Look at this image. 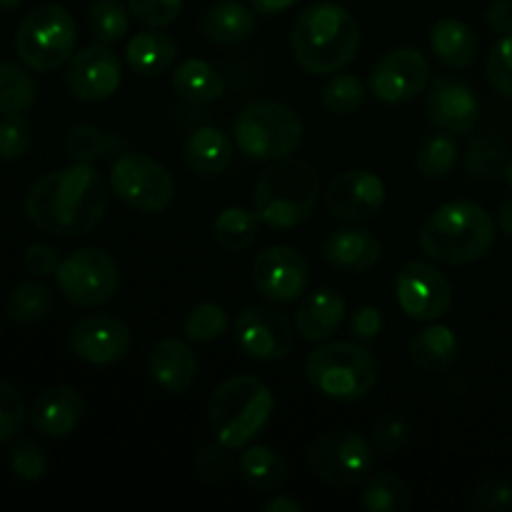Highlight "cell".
Masks as SVG:
<instances>
[{"label": "cell", "instance_id": "obj_1", "mask_svg": "<svg viewBox=\"0 0 512 512\" xmlns=\"http://www.w3.org/2000/svg\"><path fill=\"white\" fill-rule=\"evenodd\" d=\"M108 208V183L90 163L50 170L30 185L25 215L38 230L60 238L85 235L103 220Z\"/></svg>", "mask_w": 512, "mask_h": 512}, {"label": "cell", "instance_id": "obj_2", "mask_svg": "<svg viewBox=\"0 0 512 512\" xmlns=\"http://www.w3.org/2000/svg\"><path fill=\"white\" fill-rule=\"evenodd\" d=\"M498 223L473 200H450L420 225L418 245L440 265H470L493 250Z\"/></svg>", "mask_w": 512, "mask_h": 512}, {"label": "cell", "instance_id": "obj_3", "mask_svg": "<svg viewBox=\"0 0 512 512\" xmlns=\"http://www.w3.org/2000/svg\"><path fill=\"white\" fill-rule=\"evenodd\" d=\"M290 45L305 73L333 75L358 55L360 25L343 5L315 3L295 20Z\"/></svg>", "mask_w": 512, "mask_h": 512}, {"label": "cell", "instance_id": "obj_4", "mask_svg": "<svg viewBox=\"0 0 512 512\" xmlns=\"http://www.w3.org/2000/svg\"><path fill=\"white\" fill-rule=\"evenodd\" d=\"M275 410L273 390L255 375L223 380L208 400V425L220 445L240 450L253 443Z\"/></svg>", "mask_w": 512, "mask_h": 512}, {"label": "cell", "instance_id": "obj_5", "mask_svg": "<svg viewBox=\"0 0 512 512\" xmlns=\"http://www.w3.org/2000/svg\"><path fill=\"white\" fill-rule=\"evenodd\" d=\"M320 200V175L308 160H273L255 185V213L268 228L293 230L315 213Z\"/></svg>", "mask_w": 512, "mask_h": 512}, {"label": "cell", "instance_id": "obj_6", "mask_svg": "<svg viewBox=\"0 0 512 512\" xmlns=\"http://www.w3.org/2000/svg\"><path fill=\"white\" fill-rule=\"evenodd\" d=\"M378 358L363 343L333 340L318 345L305 360V378L320 395L338 403L365 400L378 385Z\"/></svg>", "mask_w": 512, "mask_h": 512}, {"label": "cell", "instance_id": "obj_7", "mask_svg": "<svg viewBox=\"0 0 512 512\" xmlns=\"http://www.w3.org/2000/svg\"><path fill=\"white\" fill-rule=\"evenodd\" d=\"M240 153L255 160L290 158L303 143V120L293 108L275 100H253L238 113L233 125Z\"/></svg>", "mask_w": 512, "mask_h": 512}, {"label": "cell", "instance_id": "obj_8", "mask_svg": "<svg viewBox=\"0 0 512 512\" xmlns=\"http://www.w3.org/2000/svg\"><path fill=\"white\" fill-rule=\"evenodd\" d=\"M78 28L68 8L43 3L25 13L15 30V53L33 73H53L75 53Z\"/></svg>", "mask_w": 512, "mask_h": 512}, {"label": "cell", "instance_id": "obj_9", "mask_svg": "<svg viewBox=\"0 0 512 512\" xmlns=\"http://www.w3.org/2000/svg\"><path fill=\"white\" fill-rule=\"evenodd\" d=\"M55 280L70 305L100 308L118 293L120 270L113 255L103 248H80L60 260Z\"/></svg>", "mask_w": 512, "mask_h": 512}, {"label": "cell", "instance_id": "obj_10", "mask_svg": "<svg viewBox=\"0 0 512 512\" xmlns=\"http://www.w3.org/2000/svg\"><path fill=\"white\" fill-rule=\"evenodd\" d=\"M308 465L323 483L353 488L375 470V448L353 430H330L310 443Z\"/></svg>", "mask_w": 512, "mask_h": 512}, {"label": "cell", "instance_id": "obj_11", "mask_svg": "<svg viewBox=\"0 0 512 512\" xmlns=\"http://www.w3.org/2000/svg\"><path fill=\"white\" fill-rule=\"evenodd\" d=\"M115 198L138 213H163L175 198V180L160 160L145 153H123L110 170Z\"/></svg>", "mask_w": 512, "mask_h": 512}, {"label": "cell", "instance_id": "obj_12", "mask_svg": "<svg viewBox=\"0 0 512 512\" xmlns=\"http://www.w3.org/2000/svg\"><path fill=\"white\" fill-rule=\"evenodd\" d=\"M295 323L270 305H248L235 320V343L258 363H278L295 348Z\"/></svg>", "mask_w": 512, "mask_h": 512}, {"label": "cell", "instance_id": "obj_13", "mask_svg": "<svg viewBox=\"0 0 512 512\" xmlns=\"http://www.w3.org/2000/svg\"><path fill=\"white\" fill-rule=\"evenodd\" d=\"M395 300L415 323H438L453 305V285L435 265L410 260L398 270Z\"/></svg>", "mask_w": 512, "mask_h": 512}, {"label": "cell", "instance_id": "obj_14", "mask_svg": "<svg viewBox=\"0 0 512 512\" xmlns=\"http://www.w3.org/2000/svg\"><path fill=\"white\" fill-rule=\"evenodd\" d=\"M253 285L270 303H298L310 288L308 260L293 245H270L255 258Z\"/></svg>", "mask_w": 512, "mask_h": 512}, {"label": "cell", "instance_id": "obj_15", "mask_svg": "<svg viewBox=\"0 0 512 512\" xmlns=\"http://www.w3.org/2000/svg\"><path fill=\"white\" fill-rule=\"evenodd\" d=\"M428 83L430 63L415 48L390 50L370 70V93L388 105L410 103L425 93Z\"/></svg>", "mask_w": 512, "mask_h": 512}, {"label": "cell", "instance_id": "obj_16", "mask_svg": "<svg viewBox=\"0 0 512 512\" xmlns=\"http://www.w3.org/2000/svg\"><path fill=\"white\" fill-rule=\"evenodd\" d=\"M120 80H123V63L110 50V45L103 43L88 45L75 53L63 73L68 93L83 103H100L110 98L120 88Z\"/></svg>", "mask_w": 512, "mask_h": 512}, {"label": "cell", "instance_id": "obj_17", "mask_svg": "<svg viewBox=\"0 0 512 512\" xmlns=\"http://www.w3.org/2000/svg\"><path fill=\"white\" fill-rule=\"evenodd\" d=\"M70 350L90 365H115L133 348L130 328L115 315H85L70 328Z\"/></svg>", "mask_w": 512, "mask_h": 512}, {"label": "cell", "instance_id": "obj_18", "mask_svg": "<svg viewBox=\"0 0 512 512\" xmlns=\"http://www.w3.org/2000/svg\"><path fill=\"white\" fill-rule=\"evenodd\" d=\"M385 205V183L370 170H348L333 178L325 190V208L335 220L363 223Z\"/></svg>", "mask_w": 512, "mask_h": 512}, {"label": "cell", "instance_id": "obj_19", "mask_svg": "<svg viewBox=\"0 0 512 512\" xmlns=\"http://www.w3.org/2000/svg\"><path fill=\"white\" fill-rule=\"evenodd\" d=\"M428 120L443 133H473L480 123V100L468 83L458 78H438L425 98Z\"/></svg>", "mask_w": 512, "mask_h": 512}, {"label": "cell", "instance_id": "obj_20", "mask_svg": "<svg viewBox=\"0 0 512 512\" xmlns=\"http://www.w3.org/2000/svg\"><path fill=\"white\" fill-rule=\"evenodd\" d=\"M83 418L85 398L70 385H53L43 390L28 410L33 430L45 438H68Z\"/></svg>", "mask_w": 512, "mask_h": 512}, {"label": "cell", "instance_id": "obj_21", "mask_svg": "<svg viewBox=\"0 0 512 512\" xmlns=\"http://www.w3.org/2000/svg\"><path fill=\"white\" fill-rule=\"evenodd\" d=\"M150 380L168 395H185L198 380V355L185 340L163 338L148 353Z\"/></svg>", "mask_w": 512, "mask_h": 512}, {"label": "cell", "instance_id": "obj_22", "mask_svg": "<svg viewBox=\"0 0 512 512\" xmlns=\"http://www.w3.org/2000/svg\"><path fill=\"white\" fill-rule=\"evenodd\" d=\"M345 313H348V303H345L343 295L330 285H320V288L308 290L298 300L293 323L300 338L308 340V343H320V340H328L330 335L338 333Z\"/></svg>", "mask_w": 512, "mask_h": 512}, {"label": "cell", "instance_id": "obj_23", "mask_svg": "<svg viewBox=\"0 0 512 512\" xmlns=\"http://www.w3.org/2000/svg\"><path fill=\"white\" fill-rule=\"evenodd\" d=\"M325 263L330 268L348 275H363L378 265L383 255V243L378 235L365 228H343L330 233L320 248Z\"/></svg>", "mask_w": 512, "mask_h": 512}, {"label": "cell", "instance_id": "obj_24", "mask_svg": "<svg viewBox=\"0 0 512 512\" xmlns=\"http://www.w3.org/2000/svg\"><path fill=\"white\" fill-rule=\"evenodd\" d=\"M258 28V15L238 0H218L200 15V33L215 45H238Z\"/></svg>", "mask_w": 512, "mask_h": 512}, {"label": "cell", "instance_id": "obj_25", "mask_svg": "<svg viewBox=\"0 0 512 512\" xmlns=\"http://www.w3.org/2000/svg\"><path fill=\"white\" fill-rule=\"evenodd\" d=\"M233 150V140L223 130L205 125L183 143V163L200 178H215L230 165Z\"/></svg>", "mask_w": 512, "mask_h": 512}, {"label": "cell", "instance_id": "obj_26", "mask_svg": "<svg viewBox=\"0 0 512 512\" xmlns=\"http://www.w3.org/2000/svg\"><path fill=\"white\" fill-rule=\"evenodd\" d=\"M430 50L445 68L463 70L478 60L480 40L463 20L440 18L430 30Z\"/></svg>", "mask_w": 512, "mask_h": 512}, {"label": "cell", "instance_id": "obj_27", "mask_svg": "<svg viewBox=\"0 0 512 512\" xmlns=\"http://www.w3.org/2000/svg\"><path fill=\"white\" fill-rule=\"evenodd\" d=\"M178 58V43L160 28H148L133 35L125 45V63L135 75L143 78H158L168 73Z\"/></svg>", "mask_w": 512, "mask_h": 512}, {"label": "cell", "instance_id": "obj_28", "mask_svg": "<svg viewBox=\"0 0 512 512\" xmlns=\"http://www.w3.org/2000/svg\"><path fill=\"white\" fill-rule=\"evenodd\" d=\"M408 355L425 373H443L458 360L460 340L448 325L428 323L410 338Z\"/></svg>", "mask_w": 512, "mask_h": 512}, {"label": "cell", "instance_id": "obj_29", "mask_svg": "<svg viewBox=\"0 0 512 512\" xmlns=\"http://www.w3.org/2000/svg\"><path fill=\"white\" fill-rule=\"evenodd\" d=\"M288 460L280 450L268 445H253L238 460V475L250 490L258 493H275L288 483Z\"/></svg>", "mask_w": 512, "mask_h": 512}, {"label": "cell", "instance_id": "obj_30", "mask_svg": "<svg viewBox=\"0 0 512 512\" xmlns=\"http://www.w3.org/2000/svg\"><path fill=\"white\" fill-rule=\"evenodd\" d=\"M173 90L180 100L193 105L213 103L223 95V78L210 63L200 58H188L175 68Z\"/></svg>", "mask_w": 512, "mask_h": 512}, {"label": "cell", "instance_id": "obj_31", "mask_svg": "<svg viewBox=\"0 0 512 512\" xmlns=\"http://www.w3.org/2000/svg\"><path fill=\"white\" fill-rule=\"evenodd\" d=\"M53 310V290L40 280H25L10 290L5 300V315L15 325H35Z\"/></svg>", "mask_w": 512, "mask_h": 512}, {"label": "cell", "instance_id": "obj_32", "mask_svg": "<svg viewBox=\"0 0 512 512\" xmlns=\"http://www.w3.org/2000/svg\"><path fill=\"white\" fill-rule=\"evenodd\" d=\"M125 148V140L115 133H105L98 125L80 123L73 125L65 135V153L73 163H93V160L110 158Z\"/></svg>", "mask_w": 512, "mask_h": 512}, {"label": "cell", "instance_id": "obj_33", "mask_svg": "<svg viewBox=\"0 0 512 512\" xmlns=\"http://www.w3.org/2000/svg\"><path fill=\"white\" fill-rule=\"evenodd\" d=\"M260 223L263 220H260V215L255 210L225 208L213 223V238L220 248L230 250V253L245 250L258 240Z\"/></svg>", "mask_w": 512, "mask_h": 512}, {"label": "cell", "instance_id": "obj_34", "mask_svg": "<svg viewBox=\"0 0 512 512\" xmlns=\"http://www.w3.org/2000/svg\"><path fill=\"white\" fill-rule=\"evenodd\" d=\"M28 65L0 60V115L25 113L38 98L33 75Z\"/></svg>", "mask_w": 512, "mask_h": 512}, {"label": "cell", "instance_id": "obj_35", "mask_svg": "<svg viewBox=\"0 0 512 512\" xmlns=\"http://www.w3.org/2000/svg\"><path fill=\"white\" fill-rule=\"evenodd\" d=\"M508 160V143L500 135H480L470 143L468 153H465V170L473 180L488 183V180H495L500 173H505Z\"/></svg>", "mask_w": 512, "mask_h": 512}, {"label": "cell", "instance_id": "obj_36", "mask_svg": "<svg viewBox=\"0 0 512 512\" xmlns=\"http://www.w3.org/2000/svg\"><path fill=\"white\" fill-rule=\"evenodd\" d=\"M363 505L370 512H405L410 508L408 483L395 473H375L363 490Z\"/></svg>", "mask_w": 512, "mask_h": 512}, {"label": "cell", "instance_id": "obj_37", "mask_svg": "<svg viewBox=\"0 0 512 512\" xmlns=\"http://www.w3.org/2000/svg\"><path fill=\"white\" fill-rule=\"evenodd\" d=\"M458 143L450 135H430L415 153V168L423 178L443 180L458 165Z\"/></svg>", "mask_w": 512, "mask_h": 512}, {"label": "cell", "instance_id": "obj_38", "mask_svg": "<svg viewBox=\"0 0 512 512\" xmlns=\"http://www.w3.org/2000/svg\"><path fill=\"white\" fill-rule=\"evenodd\" d=\"M88 28L93 33L95 43H120L130 28L128 10L120 0H95L88 10Z\"/></svg>", "mask_w": 512, "mask_h": 512}, {"label": "cell", "instance_id": "obj_39", "mask_svg": "<svg viewBox=\"0 0 512 512\" xmlns=\"http://www.w3.org/2000/svg\"><path fill=\"white\" fill-rule=\"evenodd\" d=\"M183 330L190 343H213L228 330V313H225L223 305L203 300L188 310Z\"/></svg>", "mask_w": 512, "mask_h": 512}, {"label": "cell", "instance_id": "obj_40", "mask_svg": "<svg viewBox=\"0 0 512 512\" xmlns=\"http://www.w3.org/2000/svg\"><path fill=\"white\" fill-rule=\"evenodd\" d=\"M320 100L330 113L350 115L365 103V85L358 75L333 73L328 83L320 88Z\"/></svg>", "mask_w": 512, "mask_h": 512}, {"label": "cell", "instance_id": "obj_41", "mask_svg": "<svg viewBox=\"0 0 512 512\" xmlns=\"http://www.w3.org/2000/svg\"><path fill=\"white\" fill-rule=\"evenodd\" d=\"M413 438V425L403 413H385L373 423V433H370V443H373L375 453L380 455H395L405 448Z\"/></svg>", "mask_w": 512, "mask_h": 512}, {"label": "cell", "instance_id": "obj_42", "mask_svg": "<svg viewBox=\"0 0 512 512\" xmlns=\"http://www.w3.org/2000/svg\"><path fill=\"white\" fill-rule=\"evenodd\" d=\"M8 465L13 470V475L23 483H35V480L43 478L48 473V458H45V450L40 448L35 440L20 438L15 443H10L8 448Z\"/></svg>", "mask_w": 512, "mask_h": 512}, {"label": "cell", "instance_id": "obj_43", "mask_svg": "<svg viewBox=\"0 0 512 512\" xmlns=\"http://www.w3.org/2000/svg\"><path fill=\"white\" fill-rule=\"evenodd\" d=\"M33 148V123L23 113L3 115L0 120V160H18Z\"/></svg>", "mask_w": 512, "mask_h": 512}, {"label": "cell", "instance_id": "obj_44", "mask_svg": "<svg viewBox=\"0 0 512 512\" xmlns=\"http://www.w3.org/2000/svg\"><path fill=\"white\" fill-rule=\"evenodd\" d=\"M233 470L235 460L230 455V448H225V445H203L195 453V475H198L200 483L223 485L233 475Z\"/></svg>", "mask_w": 512, "mask_h": 512}, {"label": "cell", "instance_id": "obj_45", "mask_svg": "<svg viewBox=\"0 0 512 512\" xmlns=\"http://www.w3.org/2000/svg\"><path fill=\"white\" fill-rule=\"evenodd\" d=\"M25 420H28V405L23 393L13 383L0 378V445L13 440L23 430Z\"/></svg>", "mask_w": 512, "mask_h": 512}, {"label": "cell", "instance_id": "obj_46", "mask_svg": "<svg viewBox=\"0 0 512 512\" xmlns=\"http://www.w3.org/2000/svg\"><path fill=\"white\" fill-rule=\"evenodd\" d=\"M488 73L490 85L498 90L505 98H512V35H503L498 43L493 45L488 55Z\"/></svg>", "mask_w": 512, "mask_h": 512}, {"label": "cell", "instance_id": "obj_47", "mask_svg": "<svg viewBox=\"0 0 512 512\" xmlns=\"http://www.w3.org/2000/svg\"><path fill=\"white\" fill-rule=\"evenodd\" d=\"M185 0H128L130 13L145 28H165L175 23Z\"/></svg>", "mask_w": 512, "mask_h": 512}, {"label": "cell", "instance_id": "obj_48", "mask_svg": "<svg viewBox=\"0 0 512 512\" xmlns=\"http://www.w3.org/2000/svg\"><path fill=\"white\" fill-rule=\"evenodd\" d=\"M473 508L480 512H510L512 485L508 480H490V483L480 485L473 495Z\"/></svg>", "mask_w": 512, "mask_h": 512}, {"label": "cell", "instance_id": "obj_49", "mask_svg": "<svg viewBox=\"0 0 512 512\" xmlns=\"http://www.w3.org/2000/svg\"><path fill=\"white\" fill-rule=\"evenodd\" d=\"M60 253L48 243H33L25 248L23 255V268L28 270V275L33 278H48V275L58 273L60 265Z\"/></svg>", "mask_w": 512, "mask_h": 512}, {"label": "cell", "instance_id": "obj_50", "mask_svg": "<svg viewBox=\"0 0 512 512\" xmlns=\"http://www.w3.org/2000/svg\"><path fill=\"white\" fill-rule=\"evenodd\" d=\"M380 330H383V315L375 305H360L350 318V335L358 343H373L380 338Z\"/></svg>", "mask_w": 512, "mask_h": 512}, {"label": "cell", "instance_id": "obj_51", "mask_svg": "<svg viewBox=\"0 0 512 512\" xmlns=\"http://www.w3.org/2000/svg\"><path fill=\"white\" fill-rule=\"evenodd\" d=\"M485 23L493 33L512 35V0H493L485 13Z\"/></svg>", "mask_w": 512, "mask_h": 512}, {"label": "cell", "instance_id": "obj_52", "mask_svg": "<svg viewBox=\"0 0 512 512\" xmlns=\"http://www.w3.org/2000/svg\"><path fill=\"white\" fill-rule=\"evenodd\" d=\"M248 3H250V8L260 15H278V13H285V10L293 8L298 0H248Z\"/></svg>", "mask_w": 512, "mask_h": 512}, {"label": "cell", "instance_id": "obj_53", "mask_svg": "<svg viewBox=\"0 0 512 512\" xmlns=\"http://www.w3.org/2000/svg\"><path fill=\"white\" fill-rule=\"evenodd\" d=\"M265 512H303L305 505L300 500L290 498V495H275L273 500L265 503Z\"/></svg>", "mask_w": 512, "mask_h": 512}, {"label": "cell", "instance_id": "obj_54", "mask_svg": "<svg viewBox=\"0 0 512 512\" xmlns=\"http://www.w3.org/2000/svg\"><path fill=\"white\" fill-rule=\"evenodd\" d=\"M498 228L512 238V198L505 200L498 210Z\"/></svg>", "mask_w": 512, "mask_h": 512}, {"label": "cell", "instance_id": "obj_55", "mask_svg": "<svg viewBox=\"0 0 512 512\" xmlns=\"http://www.w3.org/2000/svg\"><path fill=\"white\" fill-rule=\"evenodd\" d=\"M20 3H23V0H0V8H3V10H15Z\"/></svg>", "mask_w": 512, "mask_h": 512}, {"label": "cell", "instance_id": "obj_56", "mask_svg": "<svg viewBox=\"0 0 512 512\" xmlns=\"http://www.w3.org/2000/svg\"><path fill=\"white\" fill-rule=\"evenodd\" d=\"M505 178H508V185L512 188V158L508 160V168H505Z\"/></svg>", "mask_w": 512, "mask_h": 512}]
</instances>
